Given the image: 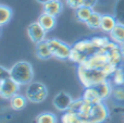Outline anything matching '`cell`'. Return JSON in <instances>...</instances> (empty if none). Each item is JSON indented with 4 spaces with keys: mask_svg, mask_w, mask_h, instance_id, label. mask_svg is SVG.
Returning <instances> with one entry per match:
<instances>
[{
    "mask_svg": "<svg viewBox=\"0 0 124 123\" xmlns=\"http://www.w3.org/2000/svg\"><path fill=\"white\" fill-rule=\"evenodd\" d=\"M9 102H10V107H11L12 110L21 111L26 107L27 98H26V96H23V95H21V94L17 93L9 99Z\"/></svg>",
    "mask_w": 124,
    "mask_h": 123,
    "instance_id": "obj_16",
    "label": "cell"
},
{
    "mask_svg": "<svg viewBox=\"0 0 124 123\" xmlns=\"http://www.w3.org/2000/svg\"><path fill=\"white\" fill-rule=\"evenodd\" d=\"M10 77V70L0 65V82Z\"/></svg>",
    "mask_w": 124,
    "mask_h": 123,
    "instance_id": "obj_31",
    "label": "cell"
},
{
    "mask_svg": "<svg viewBox=\"0 0 124 123\" xmlns=\"http://www.w3.org/2000/svg\"><path fill=\"white\" fill-rule=\"evenodd\" d=\"M110 40H111L110 37H107V36H93L90 38V41L94 45V47L96 48V50L103 49L110 43Z\"/></svg>",
    "mask_w": 124,
    "mask_h": 123,
    "instance_id": "obj_25",
    "label": "cell"
},
{
    "mask_svg": "<svg viewBox=\"0 0 124 123\" xmlns=\"http://www.w3.org/2000/svg\"><path fill=\"white\" fill-rule=\"evenodd\" d=\"M72 48H74L75 50H77L78 52L83 54L84 56L86 57H89L92 56L94 52H96V48L94 47V45L92 44L90 41V38L89 39H81V40L76 41L72 45Z\"/></svg>",
    "mask_w": 124,
    "mask_h": 123,
    "instance_id": "obj_11",
    "label": "cell"
},
{
    "mask_svg": "<svg viewBox=\"0 0 124 123\" xmlns=\"http://www.w3.org/2000/svg\"><path fill=\"white\" fill-rule=\"evenodd\" d=\"M110 78L113 86H124V68L122 65L116 68V72L112 74Z\"/></svg>",
    "mask_w": 124,
    "mask_h": 123,
    "instance_id": "obj_24",
    "label": "cell"
},
{
    "mask_svg": "<svg viewBox=\"0 0 124 123\" xmlns=\"http://www.w3.org/2000/svg\"><path fill=\"white\" fill-rule=\"evenodd\" d=\"M109 37L112 41L118 44L119 46L124 44V23L123 22H118L116 27L113 28L111 33L109 34Z\"/></svg>",
    "mask_w": 124,
    "mask_h": 123,
    "instance_id": "obj_17",
    "label": "cell"
},
{
    "mask_svg": "<svg viewBox=\"0 0 124 123\" xmlns=\"http://www.w3.org/2000/svg\"><path fill=\"white\" fill-rule=\"evenodd\" d=\"M35 123H58V118L54 113L45 111L37 115L35 119Z\"/></svg>",
    "mask_w": 124,
    "mask_h": 123,
    "instance_id": "obj_23",
    "label": "cell"
},
{
    "mask_svg": "<svg viewBox=\"0 0 124 123\" xmlns=\"http://www.w3.org/2000/svg\"><path fill=\"white\" fill-rule=\"evenodd\" d=\"M116 65H114V64H112V63H110V62H108L107 64L105 65V67L102 68V73L106 75V77L107 78H110L112 76V74L116 72Z\"/></svg>",
    "mask_w": 124,
    "mask_h": 123,
    "instance_id": "obj_29",
    "label": "cell"
},
{
    "mask_svg": "<svg viewBox=\"0 0 124 123\" xmlns=\"http://www.w3.org/2000/svg\"><path fill=\"white\" fill-rule=\"evenodd\" d=\"M79 119L78 115L72 110H68L62 113L61 117V123H76V121Z\"/></svg>",
    "mask_w": 124,
    "mask_h": 123,
    "instance_id": "obj_28",
    "label": "cell"
},
{
    "mask_svg": "<svg viewBox=\"0 0 124 123\" xmlns=\"http://www.w3.org/2000/svg\"><path fill=\"white\" fill-rule=\"evenodd\" d=\"M76 123H92V122L87 119H82V118H79V119L76 121Z\"/></svg>",
    "mask_w": 124,
    "mask_h": 123,
    "instance_id": "obj_33",
    "label": "cell"
},
{
    "mask_svg": "<svg viewBox=\"0 0 124 123\" xmlns=\"http://www.w3.org/2000/svg\"><path fill=\"white\" fill-rule=\"evenodd\" d=\"M120 50H121V54H122V56H123V58H124V44L120 45Z\"/></svg>",
    "mask_w": 124,
    "mask_h": 123,
    "instance_id": "obj_34",
    "label": "cell"
},
{
    "mask_svg": "<svg viewBox=\"0 0 124 123\" xmlns=\"http://www.w3.org/2000/svg\"><path fill=\"white\" fill-rule=\"evenodd\" d=\"M25 96L28 101L34 104H40L45 101L48 97V89L44 83L41 82H31L28 85H26Z\"/></svg>",
    "mask_w": 124,
    "mask_h": 123,
    "instance_id": "obj_3",
    "label": "cell"
},
{
    "mask_svg": "<svg viewBox=\"0 0 124 123\" xmlns=\"http://www.w3.org/2000/svg\"><path fill=\"white\" fill-rule=\"evenodd\" d=\"M87 58L88 57L84 56L83 54H81V52H78L77 50H75L74 48H72V49H71V52H70L69 60L74 62V63H77V65H79V64H83V63L87 60Z\"/></svg>",
    "mask_w": 124,
    "mask_h": 123,
    "instance_id": "obj_27",
    "label": "cell"
},
{
    "mask_svg": "<svg viewBox=\"0 0 124 123\" xmlns=\"http://www.w3.org/2000/svg\"><path fill=\"white\" fill-rule=\"evenodd\" d=\"M110 117V110L105 101L93 105L89 115V121L92 123H105Z\"/></svg>",
    "mask_w": 124,
    "mask_h": 123,
    "instance_id": "obj_6",
    "label": "cell"
},
{
    "mask_svg": "<svg viewBox=\"0 0 124 123\" xmlns=\"http://www.w3.org/2000/svg\"><path fill=\"white\" fill-rule=\"evenodd\" d=\"M13 16V11L7 4L0 3V27L6 26Z\"/></svg>",
    "mask_w": 124,
    "mask_h": 123,
    "instance_id": "obj_19",
    "label": "cell"
},
{
    "mask_svg": "<svg viewBox=\"0 0 124 123\" xmlns=\"http://www.w3.org/2000/svg\"><path fill=\"white\" fill-rule=\"evenodd\" d=\"M64 2L69 8L73 10H77L82 6H84V0H64Z\"/></svg>",
    "mask_w": 124,
    "mask_h": 123,
    "instance_id": "obj_30",
    "label": "cell"
},
{
    "mask_svg": "<svg viewBox=\"0 0 124 123\" xmlns=\"http://www.w3.org/2000/svg\"><path fill=\"white\" fill-rule=\"evenodd\" d=\"M35 52H36V57L40 60H49L50 58H52V54L47 43V39L41 41V43L36 44Z\"/></svg>",
    "mask_w": 124,
    "mask_h": 123,
    "instance_id": "obj_15",
    "label": "cell"
},
{
    "mask_svg": "<svg viewBox=\"0 0 124 123\" xmlns=\"http://www.w3.org/2000/svg\"><path fill=\"white\" fill-rule=\"evenodd\" d=\"M73 101V98L71 97L70 94L65 93V92H60L54 96V100H52V104H54V108L58 111L61 112H65L70 109L71 104Z\"/></svg>",
    "mask_w": 124,
    "mask_h": 123,
    "instance_id": "obj_9",
    "label": "cell"
},
{
    "mask_svg": "<svg viewBox=\"0 0 124 123\" xmlns=\"http://www.w3.org/2000/svg\"><path fill=\"white\" fill-rule=\"evenodd\" d=\"M37 22L40 24L41 27L47 33L54 31L57 26V17L52 16V15H50V14H47V13H44V12L38 16Z\"/></svg>",
    "mask_w": 124,
    "mask_h": 123,
    "instance_id": "obj_13",
    "label": "cell"
},
{
    "mask_svg": "<svg viewBox=\"0 0 124 123\" xmlns=\"http://www.w3.org/2000/svg\"><path fill=\"white\" fill-rule=\"evenodd\" d=\"M36 1L38 2V3H40L41 6H43V4H45L46 2H48V1H49V0H36Z\"/></svg>",
    "mask_w": 124,
    "mask_h": 123,
    "instance_id": "obj_35",
    "label": "cell"
},
{
    "mask_svg": "<svg viewBox=\"0 0 124 123\" xmlns=\"http://www.w3.org/2000/svg\"><path fill=\"white\" fill-rule=\"evenodd\" d=\"M118 19L112 14H102L101 16V24H100V31H102L106 34H110L118 24Z\"/></svg>",
    "mask_w": 124,
    "mask_h": 123,
    "instance_id": "obj_14",
    "label": "cell"
},
{
    "mask_svg": "<svg viewBox=\"0 0 124 123\" xmlns=\"http://www.w3.org/2000/svg\"><path fill=\"white\" fill-rule=\"evenodd\" d=\"M10 77L20 86H26L34 78V69L27 61H19L10 68Z\"/></svg>",
    "mask_w": 124,
    "mask_h": 123,
    "instance_id": "obj_1",
    "label": "cell"
},
{
    "mask_svg": "<svg viewBox=\"0 0 124 123\" xmlns=\"http://www.w3.org/2000/svg\"><path fill=\"white\" fill-rule=\"evenodd\" d=\"M97 2H98V0H84V6L94 9V7L97 4Z\"/></svg>",
    "mask_w": 124,
    "mask_h": 123,
    "instance_id": "obj_32",
    "label": "cell"
},
{
    "mask_svg": "<svg viewBox=\"0 0 124 123\" xmlns=\"http://www.w3.org/2000/svg\"><path fill=\"white\" fill-rule=\"evenodd\" d=\"M94 12V9L89 8V7L86 6H82L81 8H78L77 10H75V16H76V20L82 23H85L89 16L92 15V13Z\"/></svg>",
    "mask_w": 124,
    "mask_h": 123,
    "instance_id": "obj_22",
    "label": "cell"
},
{
    "mask_svg": "<svg viewBox=\"0 0 124 123\" xmlns=\"http://www.w3.org/2000/svg\"><path fill=\"white\" fill-rule=\"evenodd\" d=\"M107 54H108V58H109V62L110 63L116 65V67L122 65V62H123L124 58H123L122 54H121L120 46H118V47H116V48H113V49L107 51Z\"/></svg>",
    "mask_w": 124,
    "mask_h": 123,
    "instance_id": "obj_20",
    "label": "cell"
},
{
    "mask_svg": "<svg viewBox=\"0 0 124 123\" xmlns=\"http://www.w3.org/2000/svg\"><path fill=\"white\" fill-rule=\"evenodd\" d=\"M94 87L96 88V91L98 92V94H99V96H100L102 101H105L106 99L111 97L112 92H113V88H114L113 84H112V82L109 80V78L98 83V84L95 85Z\"/></svg>",
    "mask_w": 124,
    "mask_h": 123,
    "instance_id": "obj_12",
    "label": "cell"
},
{
    "mask_svg": "<svg viewBox=\"0 0 124 123\" xmlns=\"http://www.w3.org/2000/svg\"><path fill=\"white\" fill-rule=\"evenodd\" d=\"M27 36L34 44H38L47 39V32L41 27L38 22H33L26 28Z\"/></svg>",
    "mask_w": 124,
    "mask_h": 123,
    "instance_id": "obj_7",
    "label": "cell"
},
{
    "mask_svg": "<svg viewBox=\"0 0 124 123\" xmlns=\"http://www.w3.org/2000/svg\"><path fill=\"white\" fill-rule=\"evenodd\" d=\"M20 85L15 81H13L11 77L1 82V89H0V97L3 99H10L12 96L19 93Z\"/></svg>",
    "mask_w": 124,
    "mask_h": 123,
    "instance_id": "obj_8",
    "label": "cell"
},
{
    "mask_svg": "<svg viewBox=\"0 0 124 123\" xmlns=\"http://www.w3.org/2000/svg\"><path fill=\"white\" fill-rule=\"evenodd\" d=\"M111 98L116 104L124 105V86H114Z\"/></svg>",
    "mask_w": 124,
    "mask_h": 123,
    "instance_id": "obj_26",
    "label": "cell"
},
{
    "mask_svg": "<svg viewBox=\"0 0 124 123\" xmlns=\"http://www.w3.org/2000/svg\"><path fill=\"white\" fill-rule=\"evenodd\" d=\"M101 16L102 14L97 11H94L92 13V15L89 16V19L85 22V25L87 26L89 30H100V24H101Z\"/></svg>",
    "mask_w": 124,
    "mask_h": 123,
    "instance_id": "obj_21",
    "label": "cell"
},
{
    "mask_svg": "<svg viewBox=\"0 0 124 123\" xmlns=\"http://www.w3.org/2000/svg\"><path fill=\"white\" fill-rule=\"evenodd\" d=\"M108 62H109V58H108L107 52L105 50H97L92 56L88 57L87 60L82 65H84L85 68H88V69L102 70V68Z\"/></svg>",
    "mask_w": 124,
    "mask_h": 123,
    "instance_id": "obj_5",
    "label": "cell"
},
{
    "mask_svg": "<svg viewBox=\"0 0 124 123\" xmlns=\"http://www.w3.org/2000/svg\"><path fill=\"white\" fill-rule=\"evenodd\" d=\"M63 8L64 6L61 0H49L45 4H43V12L58 17L63 11Z\"/></svg>",
    "mask_w": 124,
    "mask_h": 123,
    "instance_id": "obj_10",
    "label": "cell"
},
{
    "mask_svg": "<svg viewBox=\"0 0 124 123\" xmlns=\"http://www.w3.org/2000/svg\"><path fill=\"white\" fill-rule=\"evenodd\" d=\"M0 89H1V82H0Z\"/></svg>",
    "mask_w": 124,
    "mask_h": 123,
    "instance_id": "obj_36",
    "label": "cell"
},
{
    "mask_svg": "<svg viewBox=\"0 0 124 123\" xmlns=\"http://www.w3.org/2000/svg\"><path fill=\"white\" fill-rule=\"evenodd\" d=\"M77 77H78L81 84L85 88L93 87L98 83L107 80L106 75L102 73L101 70L88 69V68H85L82 64L77 65Z\"/></svg>",
    "mask_w": 124,
    "mask_h": 123,
    "instance_id": "obj_2",
    "label": "cell"
},
{
    "mask_svg": "<svg viewBox=\"0 0 124 123\" xmlns=\"http://www.w3.org/2000/svg\"><path fill=\"white\" fill-rule=\"evenodd\" d=\"M82 98H83L85 101L89 102V104H92V105H96V104H98V102L102 101L98 94V92L96 91V88H95L94 86L85 88L83 95H82Z\"/></svg>",
    "mask_w": 124,
    "mask_h": 123,
    "instance_id": "obj_18",
    "label": "cell"
},
{
    "mask_svg": "<svg viewBox=\"0 0 124 123\" xmlns=\"http://www.w3.org/2000/svg\"><path fill=\"white\" fill-rule=\"evenodd\" d=\"M47 43L54 58L59 60H69L72 46L58 38H47Z\"/></svg>",
    "mask_w": 124,
    "mask_h": 123,
    "instance_id": "obj_4",
    "label": "cell"
}]
</instances>
